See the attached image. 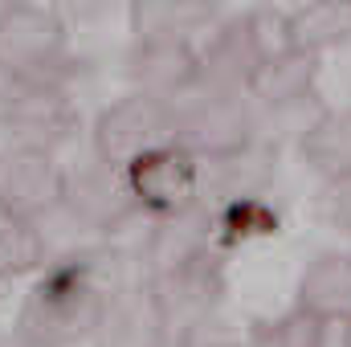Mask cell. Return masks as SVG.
<instances>
[{"instance_id": "1", "label": "cell", "mask_w": 351, "mask_h": 347, "mask_svg": "<svg viewBox=\"0 0 351 347\" xmlns=\"http://www.w3.org/2000/svg\"><path fill=\"white\" fill-rule=\"evenodd\" d=\"M102 307H106V294L98 290L94 265L70 258L53 265L33 286L16 323V339L25 347H70L94 331Z\"/></svg>"}, {"instance_id": "2", "label": "cell", "mask_w": 351, "mask_h": 347, "mask_svg": "<svg viewBox=\"0 0 351 347\" xmlns=\"http://www.w3.org/2000/svg\"><path fill=\"white\" fill-rule=\"evenodd\" d=\"M66 21L49 4H4L0 8V74L16 86L49 82L66 58Z\"/></svg>"}, {"instance_id": "3", "label": "cell", "mask_w": 351, "mask_h": 347, "mask_svg": "<svg viewBox=\"0 0 351 347\" xmlns=\"http://www.w3.org/2000/svg\"><path fill=\"white\" fill-rule=\"evenodd\" d=\"M176 110L164 98L152 94H131L98 115L94 127V152L110 168H131L139 156L176 143Z\"/></svg>"}, {"instance_id": "4", "label": "cell", "mask_w": 351, "mask_h": 347, "mask_svg": "<svg viewBox=\"0 0 351 347\" xmlns=\"http://www.w3.org/2000/svg\"><path fill=\"white\" fill-rule=\"evenodd\" d=\"M66 172L45 147H8L0 152V217L8 225H33L41 213L62 204Z\"/></svg>"}, {"instance_id": "5", "label": "cell", "mask_w": 351, "mask_h": 347, "mask_svg": "<svg viewBox=\"0 0 351 347\" xmlns=\"http://www.w3.org/2000/svg\"><path fill=\"white\" fill-rule=\"evenodd\" d=\"M123 172H127V184H131L135 208H152L160 217H176L196 200L200 172H196L192 152L180 147V143H168V147H156V152L139 156Z\"/></svg>"}, {"instance_id": "6", "label": "cell", "mask_w": 351, "mask_h": 347, "mask_svg": "<svg viewBox=\"0 0 351 347\" xmlns=\"http://www.w3.org/2000/svg\"><path fill=\"white\" fill-rule=\"evenodd\" d=\"M62 204L74 213V221H82L90 229H114L135 213V196L123 168H110L102 160H94L90 168L66 176L62 184Z\"/></svg>"}, {"instance_id": "7", "label": "cell", "mask_w": 351, "mask_h": 347, "mask_svg": "<svg viewBox=\"0 0 351 347\" xmlns=\"http://www.w3.org/2000/svg\"><path fill=\"white\" fill-rule=\"evenodd\" d=\"M164 327H168V311L160 294L139 286L106 298L94 323V339L98 347H164Z\"/></svg>"}, {"instance_id": "8", "label": "cell", "mask_w": 351, "mask_h": 347, "mask_svg": "<svg viewBox=\"0 0 351 347\" xmlns=\"http://www.w3.org/2000/svg\"><path fill=\"white\" fill-rule=\"evenodd\" d=\"M4 123L21 135L25 147L53 152V143L66 139L74 127V106L53 82H29V86H21L16 98H8Z\"/></svg>"}, {"instance_id": "9", "label": "cell", "mask_w": 351, "mask_h": 347, "mask_svg": "<svg viewBox=\"0 0 351 347\" xmlns=\"http://www.w3.org/2000/svg\"><path fill=\"white\" fill-rule=\"evenodd\" d=\"M298 315L315 323L351 319V254H323L298 278Z\"/></svg>"}, {"instance_id": "10", "label": "cell", "mask_w": 351, "mask_h": 347, "mask_svg": "<svg viewBox=\"0 0 351 347\" xmlns=\"http://www.w3.org/2000/svg\"><path fill=\"white\" fill-rule=\"evenodd\" d=\"M196 74H200V58L192 53L188 41L164 37V41H143L139 45V58H135V78L143 82L139 94H152V98L168 102V94H180L184 86H192Z\"/></svg>"}, {"instance_id": "11", "label": "cell", "mask_w": 351, "mask_h": 347, "mask_svg": "<svg viewBox=\"0 0 351 347\" xmlns=\"http://www.w3.org/2000/svg\"><path fill=\"white\" fill-rule=\"evenodd\" d=\"M302 156L327 184L351 180V110H327L302 135Z\"/></svg>"}, {"instance_id": "12", "label": "cell", "mask_w": 351, "mask_h": 347, "mask_svg": "<svg viewBox=\"0 0 351 347\" xmlns=\"http://www.w3.org/2000/svg\"><path fill=\"white\" fill-rule=\"evenodd\" d=\"M188 131V139L196 143V147H208V152H217V156H225V152H233V147H241L245 143V115L229 102V98H208V102H200L188 119H180L176 115V131Z\"/></svg>"}, {"instance_id": "13", "label": "cell", "mask_w": 351, "mask_h": 347, "mask_svg": "<svg viewBox=\"0 0 351 347\" xmlns=\"http://www.w3.org/2000/svg\"><path fill=\"white\" fill-rule=\"evenodd\" d=\"M315 74H319V58L290 49V53H282L274 62H262L254 70L250 86L258 90L262 98H269V102H290V98L306 94V86L315 82Z\"/></svg>"}, {"instance_id": "14", "label": "cell", "mask_w": 351, "mask_h": 347, "mask_svg": "<svg viewBox=\"0 0 351 347\" xmlns=\"http://www.w3.org/2000/svg\"><path fill=\"white\" fill-rule=\"evenodd\" d=\"M45 261V237L33 225H4L0 229V286L37 270Z\"/></svg>"}, {"instance_id": "15", "label": "cell", "mask_w": 351, "mask_h": 347, "mask_svg": "<svg viewBox=\"0 0 351 347\" xmlns=\"http://www.w3.org/2000/svg\"><path fill=\"white\" fill-rule=\"evenodd\" d=\"M269 347H323V323L306 319V315H290L269 331Z\"/></svg>"}, {"instance_id": "16", "label": "cell", "mask_w": 351, "mask_h": 347, "mask_svg": "<svg viewBox=\"0 0 351 347\" xmlns=\"http://www.w3.org/2000/svg\"><path fill=\"white\" fill-rule=\"evenodd\" d=\"M327 217L331 221H343L351 229V180L331 184V196H327Z\"/></svg>"}, {"instance_id": "17", "label": "cell", "mask_w": 351, "mask_h": 347, "mask_svg": "<svg viewBox=\"0 0 351 347\" xmlns=\"http://www.w3.org/2000/svg\"><path fill=\"white\" fill-rule=\"evenodd\" d=\"M343 347H351V319H348V331H343Z\"/></svg>"}]
</instances>
